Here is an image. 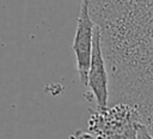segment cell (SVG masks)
Here are the masks:
<instances>
[{"mask_svg": "<svg viewBox=\"0 0 153 139\" xmlns=\"http://www.w3.org/2000/svg\"><path fill=\"white\" fill-rule=\"evenodd\" d=\"M142 125L139 112L127 103L108 105L91 110L87 126L96 139H137Z\"/></svg>", "mask_w": 153, "mask_h": 139, "instance_id": "cell-2", "label": "cell"}, {"mask_svg": "<svg viewBox=\"0 0 153 139\" xmlns=\"http://www.w3.org/2000/svg\"><path fill=\"white\" fill-rule=\"evenodd\" d=\"M109 74V105L127 103L153 134V0H88Z\"/></svg>", "mask_w": 153, "mask_h": 139, "instance_id": "cell-1", "label": "cell"}, {"mask_svg": "<svg viewBox=\"0 0 153 139\" xmlns=\"http://www.w3.org/2000/svg\"><path fill=\"white\" fill-rule=\"evenodd\" d=\"M94 27V21L90 14L88 0H81L80 12L76 20L75 36L73 40V51L75 55L79 78L84 86H87V72L91 61Z\"/></svg>", "mask_w": 153, "mask_h": 139, "instance_id": "cell-3", "label": "cell"}, {"mask_svg": "<svg viewBox=\"0 0 153 139\" xmlns=\"http://www.w3.org/2000/svg\"><path fill=\"white\" fill-rule=\"evenodd\" d=\"M87 87L91 89L97 102V108H105L109 105V74L103 55L99 29L94 27L90 68L87 72Z\"/></svg>", "mask_w": 153, "mask_h": 139, "instance_id": "cell-4", "label": "cell"}, {"mask_svg": "<svg viewBox=\"0 0 153 139\" xmlns=\"http://www.w3.org/2000/svg\"><path fill=\"white\" fill-rule=\"evenodd\" d=\"M80 134H81V135H79L78 139H93L91 134H86V133H84V132H80Z\"/></svg>", "mask_w": 153, "mask_h": 139, "instance_id": "cell-6", "label": "cell"}, {"mask_svg": "<svg viewBox=\"0 0 153 139\" xmlns=\"http://www.w3.org/2000/svg\"><path fill=\"white\" fill-rule=\"evenodd\" d=\"M137 139H153V135L152 133L147 129V127L142 124L139 128V132H137Z\"/></svg>", "mask_w": 153, "mask_h": 139, "instance_id": "cell-5", "label": "cell"}]
</instances>
